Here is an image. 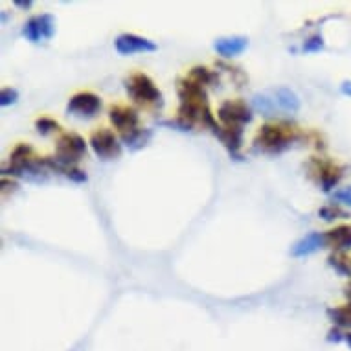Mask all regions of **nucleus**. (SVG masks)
I'll use <instances>...</instances> for the list:
<instances>
[{"mask_svg": "<svg viewBox=\"0 0 351 351\" xmlns=\"http://www.w3.org/2000/svg\"><path fill=\"white\" fill-rule=\"evenodd\" d=\"M344 340H346V344H348L351 348V331H350V333L344 335Z\"/></svg>", "mask_w": 351, "mask_h": 351, "instance_id": "obj_30", "label": "nucleus"}, {"mask_svg": "<svg viewBox=\"0 0 351 351\" xmlns=\"http://www.w3.org/2000/svg\"><path fill=\"white\" fill-rule=\"evenodd\" d=\"M333 199L340 204H346V206H351V186L344 188V190H339L333 193Z\"/></svg>", "mask_w": 351, "mask_h": 351, "instance_id": "obj_27", "label": "nucleus"}, {"mask_svg": "<svg viewBox=\"0 0 351 351\" xmlns=\"http://www.w3.org/2000/svg\"><path fill=\"white\" fill-rule=\"evenodd\" d=\"M188 77L195 80L197 83H201V85H204V86L212 85V83H215V81H217V75L213 74L212 70H208L206 66H193V69L190 70Z\"/></svg>", "mask_w": 351, "mask_h": 351, "instance_id": "obj_21", "label": "nucleus"}, {"mask_svg": "<svg viewBox=\"0 0 351 351\" xmlns=\"http://www.w3.org/2000/svg\"><path fill=\"white\" fill-rule=\"evenodd\" d=\"M116 52L120 56H133V53L156 52V45L153 40L140 37L136 34H121L114 43Z\"/></svg>", "mask_w": 351, "mask_h": 351, "instance_id": "obj_11", "label": "nucleus"}, {"mask_svg": "<svg viewBox=\"0 0 351 351\" xmlns=\"http://www.w3.org/2000/svg\"><path fill=\"white\" fill-rule=\"evenodd\" d=\"M17 99H19L17 88H2V93H0V105H2V107L17 104Z\"/></svg>", "mask_w": 351, "mask_h": 351, "instance_id": "obj_26", "label": "nucleus"}, {"mask_svg": "<svg viewBox=\"0 0 351 351\" xmlns=\"http://www.w3.org/2000/svg\"><path fill=\"white\" fill-rule=\"evenodd\" d=\"M125 90L134 104L144 105V107L162 105V93L155 85V81L144 72H134L129 75L125 80Z\"/></svg>", "mask_w": 351, "mask_h": 351, "instance_id": "obj_5", "label": "nucleus"}, {"mask_svg": "<svg viewBox=\"0 0 351 351\" xmlns=\"http://www.w3.org/2000/svg\"><path fill=\"white\" fill-rule=\"evenodd\" d=\"M248 48V39L243 35H232V37H219L213 43V50L221 58H236Z\"/></svg>", "mask_w": 351, "mask_h": 351, "instance_id": "obj_15", "label": "nucleus"}, {"mask_svg": "<svg viewBox=\"0 0 351 351\" xmlns=\"http://www.w3.org/2000/svg\"><path fill=\"white\" fill-rule=\"evenodd\" d=\"M56 34V17L50 13L35 15L24 24L23 35L29 43H40V40L52 39Z\"/></svg>", "mask_w": 351, "mask_h": 351, "instance_id": "obj_8", "label": "nucleus"}, {"mask_svg": "<svg viewBox=\"0 0 351 351\" xmlns=\"http://www.w3.org/2000/svg\"><path fill=\"white\" fill-rule=\"evenodd\" d=\"M215 136L223 142V145L228 149L230 156H234L236 160L241 158L239 149H241L243 145V129H228V127L221 125V129L215 133Z\"/></svg>", "mask_w": 351, "mask_h": 351, "instance_id": "obj_17", "label": "nucleus"}, {"mask_svg": "<svg viewBox=\"0 0 351 351\" xmlns=\"http://www.w3.org/2000/svg\"><path fill=\"white\" fill-rule=\"evenodd\" d=\"M322 48H324L322 35H320V34H315V35H311L309 39L305 40L304 45H302V52H307V53L320 52Z\"/></svg>", "mask_w": 351, "mask_h": 351, "instance_id": "obj_25", "label": "nucleus"}, {"mask_svg": "<svg viewBox=\"0 0 351 351\" xmlns=\"http://www.w3.org/2000/svg\"><path fill=\"white\" fill-rule=\"evenodd\" d=\"M177 93H179V120L186 121L188 125H195L201 123L202 127H208L213 134L217 133L221 125H219L215 118H213L210 104H208V94L204 85L197 83L186 75L184 80L179 81L177 85Z\"/></svg>", "mask_w": 351, "mask_h": 351, "instance_id": "obj_1", "label": "nucleus"}, {"mask_svg": "<svg viewBox=\"0 0 351 351\" xmlns=\"http://www.w3.org/2000/svg\"><path fill=\"white\" fill-rule=\"evenodd\" d=\"M217 118L223 127L228 129H243L252 121V109L248 107L245 99H226L219 105Z\"/></svg>", "mask_w": 351, "mask_h": 351, "instance_id": "obj_6", "label": "nucleus"}, {"mask_svg": "<svg viewBox=\"0 0 351 351\" xmlns=\"http://www.w3.org/2000/svg\"><path fill=\"white\" fill-rule=\"evenodd\" d=\"M324 247H326V237H324L322 232H311V234H307L294 243L291 247V256L293 258H305V256L318 252Z\"/></svg>", "mask_w": 351, "mask_h": 351, "instance_id": "obj_14", "label": "nucleus"}, {"mask_svg": "<svg viewBox=\"0 0 351 351\" xmlns=\"http://www.w3.org/2000/svg\"><path fill=\"white\" fill-rule=\"evenodd\" d=\"M101 109V98L96 96L94 93H77L69 99L66 105V112L69 114H80V116H94Z\"/></svg>", "mask_w": 351, "mask_h": 351, "instance_id": "obj_12", "label": "nucleus"}, {"mask_svg": "<svg viewBox=\"0 0 351 351\" xmlns=\"http://www.w3.org/2000/svg\"><path fill=\"white\" fill-rule=\"evenodd\" d=\"M272 98H274V104H276L280 114H294L300 110V96L294 93L293 88L289 86H278V88H272L271 90Z\"/></svg>", "mask_w": 351, "mask_h": 351, "instance_id": "obj_13", "label": "nucleus"}, {"mask_svg": "<svg viewBox=\"0 0 351 351\" xmlns=\"http://www.w3.org/2000/svg\"><path fill=\"white\" fill-rule=\"evenodd\" d=\"M318 215L324 219V221H335V219H348L351 217L350 213L340 210L339 206H324L318 210Z\"/></svg>", "mask_w": 351, "mask_h": 351, "instance_id": "obj_24", "label": "nucleus"}, {"mask_svg": "<svg viewBox=\"0 0 351 351\" xmlns=\"http://www.w3.org/2000/svg\"><path fill=\"white\" fill-rule=\"evenodd\" d=\"M326 247L335 248V252L350 250L351 248V225H340L329 232H324Z\"/></svg>", "mask_w": 351, "mask_h": 351, "instance_id": "obj_16", "label": "nucleus"}, {"mask_svg": "<svg viewBox=\"0 0 351 351\" xmlns=\"http://www.w3.org/2000/svg\"><path fill=\"white\" fill-rule=\"evenodd\" d=\"M35 129L39 131V134L47 136V134L53 133V131H59V123L48 116H43V118H37L35 120Z\"/></svg>", "mask_w": 351, "mask_h": 351, "instance_id": "obj_23", "label": "nucleus"}, {"mask_svg": "<svg viewBox=\"0 0 351 351\" xmlns=\"http://www.w3.org/2000/svg\"><path fill=\"white\" fill-rule=\"evenodd\" d=\"M86 153V144L77 133H63L56 144V156L47 158L48 169L58 171L59 167L75 166Z\"/></svg>", "mask_w": 351, "mask_h": 351, "instance_id": "obj_4", "label": "nucleus"}, {"mask_svg": "<svg viewBox=\"0 0 351 351\" xmlns=\"http://www.w3.org/2000/svg\"><path fill=\"white\" fill-rule=\"evenodd\" d=\"M48 169L47 158H40L28 144H19L10 155V166L2 169L10 177H23V179L39 180L40 175Z\"/></svg>", "mask_w": 351, "mask_h": 351, "instance_id": "obj_3", "label": "nucleus"}, {"mask_svg": "<svg viewBox=\"0 0 351 351\" xmlns=\"http://www.w3.org/2000/svg\"><path fill=\"white\" fill-rule=\"evenodd\" d=\"M304 138V133L296 125H291L287 121H269L258 129L254 138V149L267 155H276Z\"/></svg>", "mask_w": 351, "mask_h": 351, "instance_id": "obj_2", "label": "nucleus"}, {"mask_svg": "<svg viewBox=\"0 0 351 351\" xmlns=\"http://www.w3.org/2000/svg\"><path fill=\"white\" fill-rule=\"evenodd\" d=\"M311 173H317L318 184L322 186L324 191H331L335 186L339 184V180L342 179L344 167L337 166L331 160H322V158H313L311 160Z\"/></svg>", "mask_w": 351, "mask_h": 351, "instance_id": "obj_9", "label": "nucleus"}, {"mask_svg": "<svg viewBox=\"0 0 351 351\" xmlns=\"http://www.w3.org/2000/svg\"><path fill=\"white\" fill-rule=\"evenodd\" d=\"M109 118L112 121V125L120 131V134H129L140 129L138 121V110L133 107H127V105H112L109 109Z\"/></svg>", "mask_w": 351, "mask_h": 351, "instance_id": "obj_10", "label": "nucleus"}, {"mask_svg": "<svg viewBox=\"0 0 351 351\" xmlns=\"http://www.w3.org/2000/svg\"><path fill=\"white\" fill-rule=\"evenodd\" d=\"M329 265L333 267L335 271L344 274V276H351V261L346 256H342L340 252H335L329 256Z\"/></svg>", "mask_w": 351, "mask_h": 351, "instance_id": "obj_22", "label": "nucleus"}, {"mask_svg": "<svg viewBox=\"0 0 351 351\" xmlns=\"http://www.w3.org/2000/svg\"><path fill=\"white\" fill-rule=\"evenodd\" d=\"M340 90H342V94H346V96H350L351 98V81H344V83L340 85Z\"/></svg>", "mask_w": 351, "mask_h": 351, "instance_id": "obj_29", "label": "nucleus"}, {"mask_svg": "<svg viewBox=\"0 0 351 351\" xmlns=\"http://www.w3.org/2000/svg\"><path fill=\"white\" fill-rule=\"evenodd\" d=\"M346 294H348V298L351 300V285H350V287H348V291H346Z\"/></svg>", "mask_w": 351, "mask_h": 351, "instance_id": "obj_31", "label": "nucleus"}, {"mask_svg": "<svg viewBox=\"0 0 351 351\" xmlns=\"http://www.w3.org/2000/svg\"><path fill=\"white\" fill-rule=\"evenodd\" d=\"M90 147L101 160H112V158H118L121 155L120 140L110 129H105V127L94 131L93 136H90Z\"/></svg>", "mask_w": 351, "mask_h": 351, "instance_id": "obj_7", "label": "nucleus"}, {"mask_svg": "<svg viewBox=\"0 0 351 351\" xmlns=\"http://www.w3.org/2000/svg\"><path fill=\"white\" fill-rule=\"evenodd\" d=\"M252 107L258 112H261L267 118H271V116L280 114V110H278L276 104H274V98H272L271 90L269 93H258L252 96Z\"/></svg>", "mask_w": 351, "mask_h": 351, "instance_id": "obj_18", "label": "nucleus"}, {"mask_svg": "<svg viewBox=\"0 0 351 351\" xmlns=\"http://www.w3.org/2000/svg\"><path fill=\"white\" fill-rule=\"evenodd\" d=\"M151 136H153L151 129H142V127H140V129H136L133 133L123 134V136H121V142H123L131 151H138L147 145Z\"/></svg>", "mask_w": 351, "mask_h": 351, "instance_id": "obj_19", "label": "nucleus"}, {"mask_svg": "<svg viewBox=\"0 0 351 351\" xmlns=\"http://www.w3.org/2000/svg\"><path fill=\"white\" fill-rule=\"evenodd\" d=\"M15 6H17V8H24V10H28V8L34 6V0H15Z\"/></svg>", "mask_w": 351, "mask_h": 351, "instance_id": "obj_28", "label": "nucleus"}, {"mask_svg": "<svg viewBox=\"0 0 351 351\" xmlns=\"http://www.w3.org/2000/svg\"><path fill=\"white\" fill-rule=\"evenodd\" d=\"M329 320L337 326V328L351 329V304L344 305V307H333L328 309Z\"/></svg>", "mask_w": 351, "mask_h": 351, "instance_id": "obj_20", "label": "nucleus"}]
</instances>
